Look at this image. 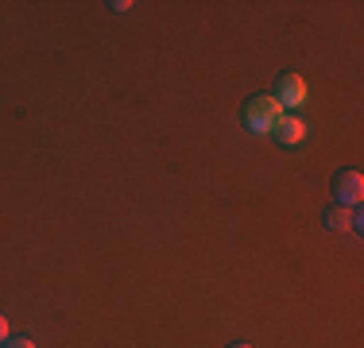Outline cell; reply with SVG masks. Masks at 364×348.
<instances>
[{
	"label": "cell",
	"mask_w": 364,
	"mask_h": 348,
	"mask_svg": "<svg viewBox=\"0 0 364 348\" xmlns=\"http://www.w3.org/2000/svg\"><path fill=\"white\" fill-rule=\"evenodd\" d=\"M279 120H283V104L275 101V97H252V101H248V109H245L248 132L272 136L275 128H279Z\"/></svg>",
	"instance_id": "cell-1"
},
{
	"label": "cell",
	"mask_w": 364,
	"mask_h": 348,
	"mask_svg": "<svg viewBox=\"0 0 364 348\" xmlns=\"http://www.w3.org/2000/svg\"><path fill=\"white\" fill-rule=\"evenodd\" d=\"M275 101L283 109H299V104L310 101V89H306V77L302 74H283L279 77V89H275Z\"/></svg>",
	"instance_id": "cell-2"
},
{
	"label": "cell",
	"mask_w": 364,
	"mask_h": 348,
	"mask_svg": "<svg viewBox=\"0 0 364 348\" xmlns=\"http://www.w3.org/2000/svg\"><path fill=\"white\" fill-rule=\"evenodd\" d=\"M360 197H364V178L357 170H345V174H337L333 178V202L337 205H360Z\"/></svg>",
	"instance_id": "cell-3"
},
{
	"label": "cell",
	"mask_w": 364,
	"mask_h": 348,
	"mask_svg": "<svg viewBox=\"0 0 364 348\" xmlns=\"http://www.w3.org/2000/svg\"><path fill=\"white\" fill-rule=\"evenodd\" d=\"M275 132H279V139H283L287 147H294V143H302V139H306L310 128H306V120H299V116H283Z\"/></svg>",
	"instance_id": "cell-4"
},
{
	"label": "cell",
	"mask_w": 364,
	"mask_h": 348,
	"mask_svg": "<svg viewBox=\"0 0 364 348\" xmlns=\"http://www.w3.org/2000/svg\"><path fill=\"white\" fill-rule=\"evenodd\" d=\"M349 224H353V217H349V209H345V205H333V209H326V229L341 232V229H349Z\"/></svg>",
	"instance_id": "cell-5"
},
{
	"label": "cell",
	"mask_w": 364,
	"mask_h": 348,
	"mask_svg": "<svg viewBox=\"0 0 364 348\" xmlns=\"http://www.w3.org/2000/svg\"><path fill=\"white\" fill-rule=\"evenodd\" d=\"M0 348H36V344H31V341H20V337H16V341H4Z\"/></svg>",
	"instance_id": "cell-6"
},
{
	"label": "cell",
	"mask_w": 364,
	"mask_h": 348,
	"mask_svg": "<svg viewBox=\"0 0 364 348\" xmlns=\"http://www.w3.org/2000/svg\"><path fill=\"white\" fill-rule=\"evenodd\" d=\"M8 341V317H0V344Z\"/></svg>",
	"instance_id": "cell-7"
},
{
	"label": "cell",
	"mask_w": 364,
	"mask_h": 348,
	"mask_svg": "<svg viewBox=\"0 0 364 348\" xmlns=\"http://www.w3.org/2000/svg\"><path fill=\"white\" fill-rule=\"evenodd\" d=\"M232 348H252V344H232Z\"/></svg>",
	"instance_id": "cell-8"
}]
</instances>
